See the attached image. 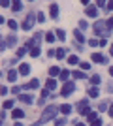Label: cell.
Returning a JSON list of instances; mask_svg holds the SVG:
<instances>
[{
	"instance_id": "obj_26",
	"label": "cell",
	"mask_w": 113,
	"mask_h": 126,
	"mask_svg": "<svg viewBox=\"0 0 113 126\" xmlns=\"http://www.w3.org/2000/svg\"><path fill=\"white\" fill-rule=\"evenodd\" d=\"M55 38H57V36H55L53 32H47V34H45V40H47L49 43H53V42H55Z\"/></svg>"
},
{
	"instance_id": "obj_45",
	"label": "cell",
	"mask_w": 113,
	"mask_h": 126,
	"mask_svg": "<svg viewBox=\"0 0 113 126\" xmlns=\"http://www.w3.org/2000/svg\"><path fill=\"white\" fill-rule=\"evenodd\" d=\"M64 122H66L64 119H59V121H57V126H62V124H64Z\"/></svg>"
},
{
	"instance_id": "obj_38",
	"label": "cell",
	"mask_w": 113,
	"mask_h": 126,
	"mask_svg": "<svg viewBox=\"0 0 113 126\" xmlns=\"http://www.w3.org/2000/svg\"><path fill=\"white\" fill-rule=\"evenodd\" d=\"M79 66H81V70H89V68H91V64H89V62H81Z\"/></svg>"
},
{
	"instance_id": "obj_41",
	"label": "cell",
	"mask_w": 113,
	"mask_h": 126,
	"mask_svg": "<svg viewBox=\"0 0 113 126\" xmlns=\"http://www.w3.org/2000/svg\"><path fill=\"white\" fill-rule=\"evenodd\" d=\"M47 96H49V89H43L42 90V98H47Z\"/></svg>"
},
{
	"instance_id": "obj_22",
	"label": "cell",
	"mask_w": 113,
	"mask_h": 126,
	"mask_svg": "<svg viewBox=\"0 0 113 126\" xmlns=\"http://www.w3.org/2000/svg\"><path fill=\"white\" fill-rule=\"evenodd\" d=\"M55 57H57V58H60V60H62V58L66 57V49H57V55H55Z\"/></svg>"
},
{
	"instance_id": "obj_52",
	"label": "cell",
	"mask_w": 113,
	"mask_h": 126,
	"mask_svg": "<svg viewBox=\"0 0 113 126\" xmlns=\"http://www.w3.org/2000/svg\"><path fill=\"white\" fill-rule=\"evenodd\" d=\"M109 53H111V55H113V45H111V47H109Z\"/></svg>"
},
{
	"instance_id": "obj_11",
	"label": "cell",
	"mask_w": 113,
	"mask_h": 126,
	"mask_svg": "<svg viewBox=\"0 0 113 126\" xmlns=\"http://www.w3.org/2000/svg\"><path fill=\"white\" fill-rule=\"evenodd\" d=\"M19 100H21V102H25V104H32V96H30V94H19Z\"/></svg>"
},
{
	"instance_id": "obj_29",
	"label": "cell",
	"mask_w": 113,
	"mask_h": 126,
	"mask_svg": "<svg viewBox=\"0 0 113 126\" xmlns=\"http://www.w3.org/2000/svg\"><path fill=\"white\" fill-rule=\"evenodd\" d=\"M91 83L94 85V87H96V85H100V75H92V77H91Z\"/></svg>"
},
{
	"instance_id": "obj_28",
	"label": "cell",
	"mask_w": 113,
	"mask_h": 126,
	"mask_svg": "<svg viewBox=\"0 0 113 126\" xmlns=\"http://www.w3.org/2000/svg\"><path fill=\"white\" fill-rule=\"evenodd\" d=\"M57 38H59L60 42H64V40H66V34H64V30H57Z\"/></svg>"
},
{
	"instance_id": "obj_12",
	"label": "cell",
	"mask_w": 113,
	"mask_h": 126,
	"mask_svg": "<svg viewBox=\"0 0 113 126\" xmlns=\"http://www.w3.org/2000/svg\"><path fill=\"white\" fill-rule=\"evenodd\" d=\"M11 8H13V11H21V8H23L21 0H11Z\"/></svg>"
},
{
	"instance_id": "obj_34",
	"label": "cell",
	"mask_w": 113,
	"mask_h": 126,
	"mask_svg": "<svg viewBox=\"0 0 113 126\" xmlns=\"http://www.w3.org/2000/svg\"><path fill=\"white\" fill-rule=\"evenodd\" d=\"M8 26H10L11 30H15V28H17V23L15 21H8Z\"/></svg>"
},
{
	"instance_id": "obj_6",
	"label": "cell",
	"mask_w": 113,
	"mask_h": 126,
	"mask_svg": "<svg viewBox=\"0 0 113 126\" xmlns=\"http://www.w3.org/2000/svg\"><path fill=\"white\" fill-rule=\"evenodd\" d=\"M40 40H42V34H36V36L32 38V40H28L27 42V47L32 49V47H38V43H40Z\"/></svg>"
},
{
	"instance_id": "obj_24",
	"label": "cell",
	"mask_w": 113,
	"mask_h": 126,
	"mask_svg": "<svg viewBox=\"0 0 113 126\" xmlns=\"http://www.w3.org/2000/svg\"><path fill=\"white\" fill-rule=\"evenodd\" d=\"M98 94H100V92H98V89H96V87H92V89H89V96H91V98H96Z\"/></svg>"
},
{
	"instance_id": "obj_39",
	"label": "cell",
	"mask_w": 113,
	"mask_h": 126,
	"mask_svg": "<svg viewBox=\"0 0 113 126\" xmlns=\"http://www.w3.org/2000/svg\"><path fill=\"white\" fill-rule=\"evenodd\" d=\"M87 26H89V25H87V21H79V28H81V30H85Z\"/></svg>"
},
{
	"instance_id": "obj_21",
	"label": "cell",
	"mask_w": 113,
	"mask_h": 126,
	"mask_svg": "<svg viewBox=\"0 0 113 126\" xmlns=\"http://www.w3.org/2000/svg\"><path fill=\"white\" fill-rule=\"evenodd\" d=\"M68 77H70V72H68V70H62V72H60V81H68Z\"/></svg>"
},
{
	"instance_id": "obj_49",
	"label": "cell",
	"mask_w": 113,
	"mask_h": 126,
	"mask_svg": "<svg viewBox=\"0 0 113 126\" xmlns=\"http://www.w3.org/2000/svg\"><path fill=\"white\" fill-rule=\"evenodd\" d=\"M81 4H89V0H81Z\"/></svg>"
},
{
	"instance_id": "obj_2",
	"label": "cell",
	"mask_w": 113,
	"mask_h": 126,
	"mask_svg": "<svg viewBox=\"0 0 113 126\" xmlns=\"http://www.w3.org/2000/svg\"><path fill=\"white\" fill-rule=\"evenodd\" d=\"M94 32H96L98 36H106L109 32V28H108V25H106V21H98L96 25H94Z\"/></svg>"
},
{
	"instance_id": "obj_7",
	"label": "cell",
	"mask_w": 113,
	"mask_h": 126,
	"mask_svg": "<svg viewBox=\"0 0 113 126\" xmlns=\"http://www.w3.org/2000/svg\"><path fill=\"white\" fill-rule=\"evenodd\" d=\"M49 15H51V19H57V17H59V4L49 6Z\"/></svg>"
},
{
	"instance_id": "obj_16",
	"label": "cell",
	"mask_w": 113,
	"mask_h": 126,
	"mask_svg": "<svg viewBox=\"0 0 113 126\" xmlns=\"http://www.w3.org/2000/svg\"><path fill=\"white\" fill-rule=\"evenodd\" d=\"M60 72H62V70H60L59 66H53V68H49V75H51V77H55V75H59Z\"/></svg>"
},
{
	"instance_id": "obj_46",
	"label": "cell",
	"mask_w": 113,
	"mask_h": 126,
	"mask_svg": "<svg viewBox=\"0 0 113 126\" xmlns=\"http://www.w3.org/2000/svg\"><path fill=\"white\" fill-rule=\"evenodd\" d=\"M109 117H113V105L109 107Z\"/></svg>"
},
{
	"instance_id": "obj_53",
	"label": "cell",
	"mask_w": 113,
	"mask_h": 126,
	"mask_svg": "<svg viewBox=\"0 0 113 126\" xmlns=\"http://www.w3.org/2000/svg\"><path fill=\"white\" fill-rule=\"evenodd\" d=\"M30 2H32V0H30Z\"/></svg>"
},
{
	"instance_id": "obj_5",
	"label": "cell",
	"mask_w": 113,
	"mask_h": 126,
	"mask_svg": "<svg viewBox=\"0 0 113 126\" xmlns=\"http://www.w3.org/2000/svg\"><path fill=\"white\" fill-rule=\"evenodd\" d=\"M32 25H34V15L30 13V15L25 19V23H23L21 26H23V30H30V28H32Z\"/></svg>"
},
{
	"instance_id": "obj_1",
	"label": "cell",
	"mask_w": 113,
	"mask_h": 126,
	"mask_svg": "<svg viewBox=\"0 0 113 126\" xmlns=\"http://www.w3.org/2000/svg\"><path fill=\"white\" fill-rule=\"evenodd\" d=\"M59 111H60L59 107H55V105H49L47 109H45V111H43V113H42V117H40V121L36 122V126H40V124H42V122H47V121H51V119H55Z\"/></svg>"
},
{
	"instance_id": "obj_9",
	"label": "cell",
	"mask_w": 113,
	"mask_h": 126,
	"mask_svg": "<svg viewBox=\"0 0 113 126\" xmlns=\"http://www.w3.org/2000/svg\"><path fill=\"white\" fill-rule=\"evenodd\" d=\"M85 13H87L89 17H96V15H98V10L94 8V6H87V8H85Z\"/></svg>"
},
{
	"instance_id": "obj_43",
	"label": "cell",
	"mask_w": 113,
	"mask_h": 126,
	"mask_svg": "<svg viewBox=\"0 0 113 126\" xmlns=\"http://www.w3.org/2000/svg\"><path fill=\"white\" fill-rule=\"evenodd\" d=\"M89 43H91V47H94V45H100V42H96V40H91Z\"/></svg>"
},
{
	"instance_id": "obj_48",
	"label": "cell",
	"mask_w": 113,
	"mask_h": 126,
	"mask_svg": "<svg viewBox=\"0 0 113 126\" xmlns=\"http://www.w3.org/2000/svg\"><path fill=\"white\" fill-rule=\"evenodd\" d=\"M109 75H111V77H113V66H111V68H109Z\"/></svg>"
},
{
	"instance_id": "obj_15",
	"label": "cell",
	"mask_w": 113,
	"mask_h": 126,
	"mask_svg": "<svg viewBox=\"0 0 113 126\" xmlns=\"http://www.w3.org/2000/svg\"><path fill=\"white\" fill-rule=\"evenodd\" d=\"M11 115H13V119H23V117H25V111L23 109H13Z\"/></svg>"
},
{
	"instance_id": "obj_50",
	"label": "cell",
	"mask_w": 113,
	"mask_h": 126,
	"mask_svg": "<svg viewBox=\"0 0 113 126\" xmlns=\"http://www.w3.org/2000/svg\"><path fill=\"white\" fill-rule=\"evenodd\" d=\"M75 126H85V124H83V122H77V124H75Z\"/></svg>"
},
{
	"instance_id": "obj_4",
	"label": "cell",
	"mask_w": 113,
	"mask_h": 126,
	"mask_svg": "<svg viewBox=\"0 0 113 126\" xmlns=\"http://www.w3.org/2000/svg\"><path fill=\"white\" fill-rule=\"evenodd\" d=\"M87 105H89V100H81L79 104H77V111H79L81 115H89V113H91V109H89Z\"/></svg>"
},
{
	"instance_id": "obj_44",
	"label": "cell",
	"mask_w": 113,
	"mask_h": 126,
	"mask_svg": "<svg viewBox=\"0 0 113 126\" xmlns=\"http://www.w3.org/2000/svg\"><path fill=\"white\" fill-rule=\"evenodd\" d=\"M106 43H108V40H106V38H102V40H100V45H102V47H106Z\"/></svg>"
},
{
	"instance_id": "obj_51",
	"label": "cell",
	"mask_w": 113,
	"mask_h": 126,
	"mask_svg": "<svg viewBox=\"0 0 113 126\" xmlns=\"http://www.w3.org/2000/svg\"><path fill=\"white\" fill-rule=\"evenodd\" d=\"M13 126H23V124H21V122H15V124H13Z\"/></svg>"
},
{
	"instance_id": "obj_47",
	"label": "cell",
	"mask_w": 113,
	"mask_h": 126,
	"mask_svg": "<svg viewBox=\"0 0 113 126\" xmlns=\"http://www.w3.org/2000/svg\"><path fill=\"white\" fill-rule=\"evenodd\" d=\"M2 23H6V19H4L2 15H0V25H2Z\"/></svg>"
},
{
	"instance_id": "obj_23",
	"label": "cell",
	"mask_w": 113,
	"mask_h": 126,
	"mask_svg": "<svg viewBox=\"0 0 113 126\" xmlns=\"http://www.w3.org/2000/svg\"><path fill=\"white\" fill-rule=\"evenodd\" d=\"M25 53H27V47H19V49H17V53H15V57L21 58V57H25Z\"/></svg>"
},
{
	"instance_id": "obj_10",
	"label": "cell",
	"mask_w": 113,
	"mask_h": 126,
	"mask_svg": "<svg viewBox=\"0 0 113 126\" xmlns=\"http://www.w3.org/2000/svg\"><path fill=\"white\" fill-rule=\"evenodd\" d=\"M19 74H21V75H28V74H30V64L23 62L21 66H19Z\"/></svg>"
},
{
	"instance_id": "obj_37",
	"label": "cell",
	"mask_w": 113,
	"mask_h": 126,
	"mask_svg": "<svg viewBox=\"0 0 113 126\" xmlns=\"http://www.w3.org/2000/svg\"><path fill=\"white\" fill-rule=\"evenodd\" d=\"M106 4H108L106 0H96V6H100V8H106Z\"/></svg>"
},
{
	"instance_id": "obj_32",
	"label": "cell",
	"mask_w": 113,
	"mask_h": 126,
	"mask_svg": "<svg viewBox=\"0 0 113 126\" xmlns=\"http://www.w3.org/2000/svg\"><path fill=\"white\" fill-rule=\"evenodd\" d=\"M36 19H38V21H40V23H45V15H43L42 11H40V13H38V15H36Z\"/></svg>"
},
{
	"instance_id": "obj_33",
	"label": "cell",
	"mask_w": 113,
	"mask_h": 126,
	"mask_svg": "<svg viewBox=\"0 0 113 126\" xmlns=\"http://www.w3.org/2000/svg\"><path fill=\"white\" fill-rule=\"evenodd\" d=\"M91 126H102V121H100V119H94V121H91Z\"/></svg>"
},
{
	"instance_id": "obj_13",
	"label": "cell",
	"mask_w": 113,
	"mask_h": 126,
	"mask_svg": "<svg viewBox=\"0 0 113 126\" xmlns=\"http://www.w3.org/2000/svg\"><path fill=\"white\" fill-rule=\"evenodd\" d=\"M59 109H60V113H62V115H68V113L72 111V105H68V104H62V105L59 107Z\"/></svg>"
},
{
	"instance_id": "obj_30",
	"label": "cell",
	"mask_w": 113,
	"mask_h": 126,
	"mask_svg": "<svg viewBox=\"0 0 113 126\" xmlns=\"http://www.w3.org/2000/svg\"><path fill=\"white\" fill-rule=\"evenodd\" d=\"M30 57H40V47H32L30 49Z\"/></svg>"
},
{
	"instance_id": "obj_19",
	"label": "cell",
	"mask_w": 113,
	"mask_h": 126,
	"mask_svg": "<svg viewBox=\"0 0 113 126\" xmlns=\"http://www.w3.org/2000/svg\"><path fill=\"white\" fill-rule=\"evenodd\" d=\"M68 64H79V58H77V55H72V57H68Z\"/></svg>"
},
{
	"instance_id": "obj_36",
	"label": "cell",
	"mask_w": 113,
	"mask_h": 126,
	"mask_svg": "<svg viewBox=\"0 0 113 126\" xmlns=\"http://www.w3.org/2000/svg\"><path fill=\"white\" fill-rule=\"evenodd\" d=\"M11 92H13V94H21V87H13V89H11Z\"/></svg>"
},
{
	"instance_id": "obj_18",
	"label": "cell",
	"mask_w": 113,
	"mask_h": 126,
	"mask_svg": "<svg viewBox=\"0 0 113 126\" xmlns=\"http://www.w3.org/2000/svg\"><path fill=\"white\" fill-rule=\"evenodd\" d=\"M74 36H75V40H77L79 43H83V42H85V36L81 34V30H74Z\"/></svg>"
},
{
	"instance_id": "obj_17",
	"label": "cell",
	"mask_w": 113,
	"mask_h": 126,
	"mask_svg": "<svg viewBox=\"0 0 113 126\" xmlns=\"http://www.w3.org/2000/svg\"><path fill=\"white\" fill-rule=\"evenodd\" d=\"M55 87H57V81H55V79H47V83H45V89L55 90Z\"/></svg>"
},
{
	"instance_id": "obj_20",
	"label": "cell",
	"mask_w": 113,
	"mask_h": 126,
	"mask_svg": "<svg viewBox=\"0 0 113 126\" xmlns=\"http://www.w3.org/2000/svg\"><path fill=\"white\" fill-rule=\"evenodd\" d=\"M8 79L15 83V79H17V72H15V70H10V72H8Z\"/></svg>"
},
{
	"instance_id": "obj_8",
	"label": "cell",
	"mask_w": 113,
	"mask_h": 126,
	"mask_svg": "<svg viewBox=\"0 0 113 126\" xmlns=\"http://www.w3.org/2000/svg\"><path fill=\"white\" fill-rule=\"evenodd\" d=\"M92 62H102V64H108V58H104L100 53H92Z\"/></svg>"
},
{
	"instance_id": "obj_35",
	"label": "cell",
	"mask_w": 113,
	"mask_h": 126,
	"mask_svg": "<svg viewBox=\"0 0 113 126\" xmlns=\"http://www.w3.org/2000/svg\"><path fill=\"white\" fill-rule=\"evenodd\" d=\"M106 25H108V28L111 30V28H113V17H109L108 21H106Z\"/></svg>"
},
{
	"instance_id": "obj_27",
	"label": "cell",
	"mask_w": 113,
	"mask_h": 126,
	"mask_svg": "<svg viewBox=\"0 0 113 126\" xmlns=\"http://www.w3.org/2000/svg\"><path fill=\"white\" fill-rule=\"evenodd\" d=\"M72 75H74V79H85V74H83V72H77V70H75Z\"/></svg>"
},
{
	"instance_id": "obj_3",
	"label": "cell",
	"mask_w": 113,
	"mask_h": 126,
	"mask_svg": "<svg viewBox=\"0 0 113 126\" xmlns=\"http://www.w3.org/2000/svg\"><path fill=\"white\" fill-rule=\"evenodd\" d=\"M74 90H75V83L74 81H66L64 87H62V90H60V96H68V94H72Z\"/></svg>"
},
{
	"instance_id": "obj_25",
	"label": "cell",
	"mask_w": 113,
	"mask_h": 126,
	"mask_svg": "<svg viewBox=\"0 0 113 126\" xmlns=\"http://www.w3.org/2000/svg\"><path fill=\"white\" fill-rule=\"evenodd\" d=\"M2 107H4V109H13V100H6L4 104H2Z\"/></svg>"
},
{
	"instance_id": "obj_40",
	"label": "cell",
	"mask_w": 113,
	"mask_h": 126,
	"mask_svg": "<svg viewBox=\"0 0 113 126\" xmlns=\"http://www.w3.org/2000/svg\"><path fill=\"white\" fill-rule=\"evenodd\" d=\"M106 10H113V0H108V4H106Z\"/></svg>"
},
{
	"instance_id": "obj_42",
	"label": "cell",
	"mask_w": 113,
	"mask_h": 126,
	"mask_svg": "<svg viewBox=\"0 0 113 126\" xmlns=\"http://www.w3.org/2000/svg\"><path fill=\"white\" fill-rule=\"evenodd\" d=\"M0 4L4 6V8H8V6H10V0H0Z\"/></svg>"
},
{
	"instance_id": "obj_14",
	"label": "cell",
	"mask_w": 113,
	"mask_h": 126,
	"mask_svg": "<svg viewBox=\"0 0 113 126\" xmlns=\"http://www.w3.org/2000/svg\"><path fill=\"white\" fill-rule=\"evenodd\" d=\"M38 87H40V81H38V79H32L30 83L25 85V89H38Z\"/></svg>"
},
{
	"instance_id": "obj_31",
	"label": "cell",
	"mask_w": 113,
	"mask_h": 126,
	"mask_svg": "<svg viewBox=\"0 0 113 126\" xmlns=\"http://www.w3.org/2000/svg\"><path fill=\"white\" fill-rule=\"evenodd\" d=\"M87 117H89V121H94V119H98V113H96V111H91Z\"/></svg>"
}]
</instances>
